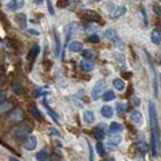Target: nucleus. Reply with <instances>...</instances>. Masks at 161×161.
I'll return each instance as SVG.
<instances>
[{
    "label": "nucleus",
    "mask_w": 161,
    "mask_h": 161,
    "mask_svg": "<svg viewBox=\"0 0 161 161\" xmlns=\"http://www.w3.org/2000/svg\"><path fill=\"white\" fill-rule=\"evenodd\" d=\"M149 117H150V128H151V150H153V155L158 156L160 153V130L158 120V110L154 102L149 103Z\"/></svg>",
    "instance_id": "1"
},
{
    "label": "nucleus",
    "mask_w": 161,
    "mask_h": 161,
    "mask_svg": "<svg viewBox=\"0 0 161 161\" xmlns=\"http://www.w3.org/2000/svg\"><path fill=\"white\" fill-rule=\"evenodd\" d=\"M105 80H99L96 82L93 89H92V99L93 101H97L104 94V89H105Z\"/></svg>",
    "instance_id": "2"
},
{
    "label": "nucleus",
    "mask_w": 161,
    "mask_h": 161,
    "mask_svg": "<svg viewBox=\"0 0 161 161\" xmlns=\"http://www.w3.org/2000/svg\"><path fill=\"white\" fill-rule=\"evenodd\" d=\"M32 131V126L29 124V123H26V124H22L21 126H19L16 130H15V138L16 139H22V138H25L27 134H30Z\"/></svg>",
    "instance_id": "3"
},
{
    "label": "nucleus",
    "mask_w": 161,
    "mask_h": 161,
    "mask_svg": "<svg viewBox=\"0 0 161 161\" xmlns=\"http://www.w3.org/2000/svg\"><path fill=\"white\" fill-rule=\"evenodd\" d=\"M78 29V24L77 22H69L66 27V43L71 40V37L77 32Z\"/></svg>",
    "instance_id": "4"
},
{
    "label": "nucleus",
    "mask_w": 161,
    "mask_h": 161,
    "mask_svg": "<svg viewBox=\"0 0 161 161\" xmlns=\"http://www.w3.org/2000/svg\"><path fill=\"white\" fill-rule=\"evenodd\" d=\"M39 53H40V46H39V45L32 46V47H31V50L29 51L27 56H26V60L29 61V63H30V64H32V63H34V61L36 60V57H37V55H39Z\"/></svg>",
    "instance_id": "5"
},
{
    "label": "nucleus",
    "mask_w": 161,
    "mask_h": 161,
    "mask_svg": "<svg viewBox=\"0 0 161 161\" xmlns=\"http://www.w3.org/2000/svg\"><path fill=\"white\" fill-rule=\"evenodd\" d=\"M36 145H37V138H36L35 135H30V136L26 139V141H25L24 147H25L27 151H32V150H35Z\"/></svg>",
    "instance_id": "6"
},
{
    "label": "nucleus",
    "mask_w": 161,
    "mask_h": 161,
    "mask_svg": "<svg viewBox=\"0 0 161 161\" xmlns=\"http://www.w3.org/2000/svg\"><path fill=\"white\" fill-rule=\"evenodd\" d=\"M22 118H24V112L21 110L20 108L14 109L11 112V114H10V119H11V121H14V123H19V121L22 120Z\"/></svg>",
    "instance_id": "7"
},
{
    "label": "nucleus",
    "mask_w": 161,
    "mask_h": 161,
    "mask_svg": "<svg viewBox=\"0 0 161 161\" xmlns=\"http://www.w3.org/2000/svg\"><path fill=\"white\" fill-rule=\"evenodd\" d=\"M125 13H126V8H125V6H115V8L110 11V18H112V19L120 18L121 15H124Z\"/></svg>",
    "instance_id": "8"
},
{
    "label": "nucleus",
    "mask_w": 161,
    "mask_h": 161,
    "mask_svg": "<svg viewBox=\"0 0 161 161\" xmlns=\"http://www.w3.org/2000/svg\"><path fill=\"white\" fill-rule=\"evenodd\" d=\"M130 120L133 121L135 125H141L142 124V114L139 110H134L130 114Z\"/></svg>",
    "instance_id": "9"
},
{
    "label": "nucleus",
    "mask_w": 161,
    "mask_h": 161,
    "mask_svg": "<svg viewBox=\"0 0 161 161\" xmlns=\"http://www.w3.org/2000/svg\"><path fill=\"white\" fill-rule=\"evenodd\" d=\"M80 68H82L84 72H91V71H93V68H94V63L91 60H88V58H84V60L80 62Z\"/></svg>",
    "instance_id": "10"
},
{
    "label": "nucleus",
    "mask_w": 161,
    "mask_h": 161,
    "mask_svg": "<svg viewBox=\"0 0 161 161\" xmlns=\"http://www.w3.org/2000/svg\"><path fill=\"white\" fill-rule=\"evenodd\" d=\"M94 135H96V138L98 140H103L104 139V136H105V129H104V124L103 123L98 124V126L94 129Z\"/></svg>",
    "instance_id": "11"
},
{
    "label": "nucleus",
    "mask_w": 161,
    "mask_h": 161,
    "mask_svg": "<svg viewBox=\"0 0 161 161\" xmlns=\"http://www.w3.org/2000/svg\"><path fill=\"white\" fill-rule=\"evenodd\" d=\"M105 36H107V39H109V40L112 41V42H114V43H120V40L118 39L117 32H115L114 29H108L105 31Z\"/></svg>",
    "instance_id": "12"
},
{
    "label": "nucleus",
    "mask_w": 161,
    "mask_h": 161,
    "mask_svg": "<svg viewBox=\"0 0 161 161\" xmlns=\"http://www.w3.org/2000/svg\"><path fill=\"white\" fill-rule=\"evenodd\" d=\"M101 113L105 119H108V118H112V117H113L114 110H113V108H112L110 105H103L101 109Z\"/></svg>",
    "instance_id": "13"
},
{
    "label": "nucleus",
    "mask_w": 161,
    "mask_h": 161,
    "mask_svg": "<svg viewBox=\"0 0 161 161\" xmlns=\"http://www.w3.org/2000/svg\"><path fill=\"white\" fill-rule=\"evenodd\" d=\"M71 52H80L83 50V43L80 41H72L68 46Z\"/></svg>",
    "instance_id": "14"
},
{
    "label": "nucleus",
    "mask_w": 161,
    "mask_h": 161,
    "mask_svg": "<svg viewBox=\"0 0 161 161\" xmlns=\"http://www.w3.org/2000/svg\"><path fill=\"white\" fill-rule=\"evenodd\" d=\"M83 121L86 123V124H93L94 123V113L93 112H91V110H86L84 113H83Z\"/></svg>",
    "instance_id": "15"
},
{
    "label": "nucleus",
    "mask_w": 161,
    "mask_h": 161,
    "mask_svg": "<svg viewBox=\"0 0 161 161\" xmlns=\"http://www.w3.org/2000/svg\"><path fill=\"white\" fill-rule=\"evenodd\" d=\"M109 130L112 134H118V133H121L123 131V125L118 121H113L109 126Z\"/></svg>",
    "instance_id": "16"
},
{
    "label": "nucleus",
    "mask_w": 161,
    "mask_h": 161,
    "mask_svg": "<svg viewBox=\"0 0 161 161\" xmlns=\"http://www.w3.org/2000/svg\"><path fill=\"white\" fill-rule=\"evenodd\" d=\"M15 20H16V22L20 25L21 27H26V24H27V16H26V14H24V13L16 14Z\"/></svg>",
    "instance_id": "17"
},
{
    "label": "nucleus",
    "mask_w": 161,
    "mask_h": 161,
    "mask_svg": "<svg viewBox=\"0 0 161 161\" xmlns=\"http://www.w3.org/2000/svg\"><path fill=\"white\" fill-rule=\"evenodd\" d=\"M84 18L87 20H91V21H96V20H99V15L96 13V11H92V10H87L84 11Z\"/></svg>",
    "instance_id": "18"
},
{
    "label": "nucleus",
    "mask_w": 161,
    "mask_h": 161,
    "mask_svg": "<svg viewBox=\"0 0 161 161\" xmlns=\"http://www.w3.org/2000/svg\"><path fill=\"white\" fill-rule=\"evenodd\" d=\"M43 105H45V108H46V110L48 112V114L51 115V118H52L53 120L56 121V123H58V121H60V119H58V115H57V114H56V113H55V112L52 110V108H51V107L48 105V103H47V101H46V99L43 101Z\"/></svg>",
    "instance_id": "19"
},
{
    "label": "nucleus",
    "mask_w": 161,
    "mask_h": 161,
    "mask_svg": "<svg viewBox=\"0 0 161 161\" xmlns=\"http://www.w3.org/2000/svg\"><path fill=\"white\" fill-rule=\"evenodd\" d=\"M150 39H151V42H153L154 45H160L161 43V35L158 30H153Z\"/></svg>",
    "instance_id": "20"
},
{
    "label": "nucleus",
    "mask_w": 161,
    "mask_h": 161,
    "mask_svg": "<svg viewBox=\"0 0 161 161\" xmlns=\"http://www.w3.org/2000/svg\"><path fill=\"white\" fill-rule=\"evenodd\" d=\"M55 53L57 57L61 55V41L57 31H55Z\"/></svg>",
    "instance_id": "21"
},
{
    "label": "nucleus",
    "mask_w": 161,
    "mask_h": 161,
    "mask_svg": "<svg viewBox=\"0 0 161 161\" xmlns=\"http://www.w3.org/2000/svg\"><path fill=\"white\" fill-rule=\"evenodd\" d=\"M113 87L117 89V91H123L125 88V83L124 80H120V78H114L113 80Z\"/></svg>",
    "instance_id": "22"
},
{
    "label": "nucleus",
    "mask_w": 161,
    "mask_h": 161,
    "mask_svg": "<svg viewBox=\"0 0 161 161\" xmlns=\"http://www.w3.org/2000/svg\"><path fill=\"white\" fill-rule=\"evenodd\" d=\"M36 159H37V161H48L50 160V155L46 150H41L36 154Z\"/></svg>",
    "instance_id": "23"
},
{
    "label": "nucleus",
    "mask_w": 161,
    "mask_h": 161,
    "mask_svg": "<svg viewBox=\"0 0 161 161\" xmlns=\"http://www.w3.org/2000/svg\"><path fill=\"white\" fill-rule=\"evenodd\" d=\"M136 147H138V150L140 151L141 154H146L147 150H149V146H147V144L145 141H138L136 142Z\"/></svg>",
    "instance_id": "24"
},
{
    "label": "nucleus",
    "mask_w": 161,
    "mask_h": 161,
    "mask_svg": "<svg viewBox=\"0 0 161 161\" xmlns=\"http://www.w3.org/2000/svg\"><path fill=\"white\" fill-rule=\"evenodd\" d=\"M30 110H31V114H32L36 119H39V120H42V119H43V118H42V114L40 113V110L37 109V107H36V105H31Z\"/></svg>",
    "instance_id": "25"
},
{
    "label": "nucleus",
    "mask_w": 161,
    "mask_h": 161,
    "mask_svg": "<svg viewBox=\"0 0 161 161\" xmlns=\"http://www.w3.org/2000/svg\"><path fill=\"white\" fill-rule=\"evenodd\" d=\"M115 98V94L113 91H107L104 94H103V101L104 102H110Z\"/></svg>",
    "instance_id": "26"
},
{
    "label": "nucleus",
    "mask_w": 161,
    "mask_h": 161,
    "mask_svg": "<svg viewBox=\"0 0 161 161\" xmlns=\"http://www.w3.org/2000/svg\"><path fill=\"white\" fill-rule=\"evenodd\" d=\"M125 110H126V104H125V103L120 102V103H118V104H117V112H118L119 114L125 113Z\"/></svg>",
    "instance_id": "27"
},
{
    "label": "nucleus",
    "mask_w": 161,
    "mask_h": 161,
    "mask_svg": "<svg viewBox=\"0 0 161 161\" xmlns=\"http://www.w3.org/2000/svg\"><path fill=\"white\" fill-rule=\"evenodd\" d=\"M6 9H8L9 11H15V10H18V6H16V3H15V0H13V1L8 3V5H6Z\"/></svg>",
    "instance_id": "28"
},
{
    "label": "nucleus",
    "mask_w": 161,
    "mask_h": 161,
    "mask_svg": "<svg viewBox=\"0 0 161 161\" xmlns=\"http://www.w3.org/2000/svg\"><path fill=\"white\" fill-rule=\"evenodd\" d=\"M82 56H83L84 58H88V60H91V58H93L94 53H93L91 50H84V51L82 52Z\"/></svg>",
    "instance_id": "29"
},
{
    "label": "nucleus",
    "mask_w": 161,
    "mask_h": 161,
    "mask_svg": "<svg viewBox=\"0 0 161 161\" xmlns=\"http://www.w3.org/2000/svg\"><path fill=\"white\" fill-rule=\"evenodd\" d=\"M96 150H97V153H98V155H103L104 154V150H105V147H104V145L102 144V142H98L97 145H96Z\"/></svg>",
    "instance_id": "30"
},
{
    "label": "nucleus",
    "mask_w": 161,
    "mask_h": 161,
    "mask_svg": "<svg viewBox=\"0 0 161 161\" xmlns=\"http://www.w3.org/2000/svg\"><path fill=\"white\" fill-rule=\"evenodd\" d=\"M10 108H11V104H10V103H5V102L1 103V113H3V114H4L5 112H9Z\"/></svg>",
    "instance_id": "31"
},
{
    "label": "nucleus",
    "mask_w": 161,
    "mask_h": 161,
    "mask_svg": "<svg viewBox=\"0 0 161 161\" xmlns=\"http://www.w3.org/2000/svg\"><path fill=\"white\" fill-rule=\"evenodd\" d=\"M46 4H47L48 13H50L51 15H55V9H53V5H52V1H51V0H46Z\"/></svg>",
    "instance_id": "32"
},
{
    "label": "nucleus",
    "mask_w": 161,
    "mask_h": 161,
    "mask_svg": "<svg viewBox=\"0 0 161 161\" xmlns=\"http://www.w3.org/2000/svg\"><path fill=\"white\" fill-rule=\"evenodd\" d=\"M86 141H87V145H88V149H89V161H93L94 160V158H93V147H92V145H91L88 139H86Z\"/></svg>",
    "instance_id": "33"
},
{
    "label": "nucleus",
    "mask_w": 161,
    "mask_h": 161,
    "mask_svg": "<svg viewBox=\"0 0 161 161\" xmlns=\"http://www.w3.org/2000/svg\"><path fill=\"white\" fill-rule=\"evenodd\" d=\"M99 40H101V39H99V36H98V35H96V34H93V35H91V36H89V41H91L92 43H98Z\"/></svg>",
    "instance_id": "34"
},
{
    "label": "nucleus",
    "mask_w": 161,
    "mask_h": 161,
    "mask_svg": "<svg viewBox=\"0 0 161 161\" xmlns=\"http://www.w3.org/2000/svg\"><path fill=\"white\" fill-rule=\"evenodd\" d=\"M26 31H27L29 34H31L32 36H39V35H40V32H39L37 30H34V29H27Z\"/></svg>",
    "instance_id": "35"
},
{
    "label": "nucleus",
    "mask_w": 161,
    "mask_h": 161,
    "mask_svg": "<svg viewBox=\"0 0 161 161\" xmlns=\"http://www.w3.org/2000/svg\"><path fill=\"white\" fill-rule=\"evenodd\" d=\"M15 3H16L18 9H22L24 5H25V0H15Z\"/></svg>",
    "instance_id": "36"
},
{
    "label": "nucleus",
    "mask_w": 161,
    "mask_h": 161,
    "mask_svg": "<svg viewBox=\"0 0 161 161\" xmlns=\"http://www.w3.org/2000/svg\"><path fill=\"white\" fill-rule=\"evenodd\" d=\"M14 92H15L16 94H22L24 91H22V88H21L20 86H15V87H14Z\"/></svg>",
    "instance_id": "37"
},
{
    "label": "nucleus",
    "mask_w": 161,
    "mask_h": 161,
    "mask_svg": "<svg viewBox=\"0 0 161 161\" xmlns=\"http://www.w3.org/2000/svg\"><path fill=\"white\" fill-rule=\"evenodd\" d=\"M105 146L108 147V150H115L117 149V144H112V142H108Z\"/></svg>",
    "instance_id": "38"
},
{
    "label": "nucleus",
    "mask_w": 161,
    "mask_h": 161,
    "mask_svg": "<svg viewBox=\"0 0 161 161\" xmlns=\"http://www.w3.org/2000/svg\"><path fill=\"white\" fill-rule=\"evenodd\" d=\"M50 133H51L52 135H56V136H61L60 131H58V130H56V129H53V128H50Z\"/></svg>",
    "instance_id": "39"
},
{
    "label": "nucleus",
    "mask_w": 161,
    "mask_h": 161,
    "mask_svg": "<svg viewBox=\"0 0 161 161\" xmlns=\"http://www.w3.org/2000/svg\"><path fill=\"white\" fill-rule=\"evenodd\" d=\"M66 4H67V0H58L57 1V6L58 8H63Z\"/></svg>",
    "instance_id": "40"
},
{
    "label": "nucleus",
    "mask_w": 161,
    "mask_h": 161,
    "mask_svg": "<svg viewBox=\"0 0 161 161\" xmlns=\"http://www.w3.org/2000/svg\"><path fill=\"white\" fill-rule=\"evenodd\" d=\"M154 11H156L159 15H161V8L159 4H156V5H154Z\"/></svg>",
    "instance_id": "41"
},
{
    "label": "nucleus",
    "mask_w": 161,
    "mask_h": 161,
    "mask_svg": "<svg viewBox=\"0 0 161 161\" xmlns=\"http://www.w3.org/2000/svg\"><path fill=\"white\" fill-rule=\"evenodd\" d=\"M133 102H134L135 105H140V99H139L138 97H134V98H133Z\"/></svg>",
    "instance_id": "42"
},
{
    "label": "nucleus",
    "mask_w": 161,
    "mask_h": 161,
    "mask_svg": "<svg viewBox=\"0 0 161 161\" xmlns=\"http://www.w3.org/2000/svg\"><path fill=\"white\" fill-rule=\"evenodd\" d=\"M34 4L35 5H40V4H42V0H34Z\"/></svg>",
    "instance_id": "43"
},
{
    "label": "nucleus",
    "mask_w": 161,
    "mask_h": 161,
    "mask_svg": "<svg viewBox=\"0 0 161 161\" xmlns=\"http://www.w3.org/2000/svg\"><path fill=\"white\" fill-rule=\"evenodd\" d=\"M9 161H20V160H18V159L14 158V156H10V158H9Z\"/></svg>",
    "instance_id": "44"
},
{
    "label": "nucleus",
    "mask_w": 161,
    "mask_h": 161,
    "mask_svg": "<svg viewBox=\"0 0 161 161\" xmlns=\"http://www.w3.org/2000/svg\"><path fill=\"white\" fill-rule=\"evenodd\" d=\"M103 161H115V160H114L113 158H105V159H104Z\"/></svg>",
    "instance_id": "45"
},
{
    "label": "nucleus",
    "mask_w": 161,
    "mask_h": 161,
    "mask_svg": "<svg viewBox=\"0 0 161 161\" xmlns=\"http://www.w3.org/2000/svg\"><path fill=\"white\" fill-rule=\"evenodd\" d=\"M94 1H97V3H98V1H101V0H94Z\"/></svg>",
    "instance_id": "46"
}]
</instances>
